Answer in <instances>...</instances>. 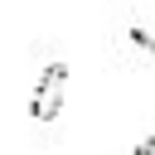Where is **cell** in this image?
Segmentation results:
<instances>
[{
	"mask_svg": "<svg viewBox=\"0 0 155 155\" xmlns=\"http://www.w3.org/2000/svg\"><path fill=\"white\" fill-rule=\"evenodd\" d=\"M63 92H68V68H63V63H48L44 78H39V87H34V102H29L34 121H58V111H63Z\"/></svg>",
	"mask_w": 155,
	"mask_h": 155,
	"instance_id": "cell-1",
	"label": "cell"
},
{
	"mask_svg": "<svg viewBox=\"0 0 155 155\" xmlns=\"http://www.w3.org/2000/svg\"><path fill=\"white\" fill-rule=\"evenodd\" d=\"M131 155H155V136H145V140H136V150Z\"/></svg>",
	"mask_w": 155,
	"mask_h": 155,
	"instance_id": "cell-3",
	"label": "cell"
},
{
	"mask_svg": "<svg viewBox=\"0 0 155 155\" xmlns=\"http://www.w3.org/2000/svg\"><path fill=\"white\" fill-rule=\"evenodd\" d=\"M131 39H136V44H140V48H145V53H150V58H155V34H145V29H136V34H131Z\"/></svg>",
	"mask_w": 155,
	"mask_h": 155,
	"instance_id": "cell-2",
	"label": "cell"
}]
</instances>
